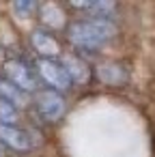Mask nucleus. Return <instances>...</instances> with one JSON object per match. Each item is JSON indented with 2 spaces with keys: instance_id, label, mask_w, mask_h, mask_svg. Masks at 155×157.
Wrapping results in <instances>:
<instances>
[{
  "instance_id": "1",
  "label": "nucleus",
  "mask_w": 155,
  "mask_h": 157,
  "mask_svg": "<svg viewBox=\"0 0 155 157\" xmlns=\"http://www.w3.org/2000/svg\"><path fill=\"white\" fill-rule=\"evenodd\" d=\"M116 35V24L106 17L82 20L69 26V41L84 52H95Z\"/></svg>"
},
{
  "instance_id": "9",
  "label": "nucleus",
  "mask_w": 155,
  "mask_h": 157,
  "mask_svg": "<svg viewBox=\"0 0 155 157\" xmlns=\"http://www.w3.org/2000/svg\"><path fill=\"white\" fill-rule=\"evenodd\" d=\"M0 99H5L7 103H11L13 108L15 105H26L28 103V97L24 90H20L17 86H13L9 80H0Z\"/></svg>"
},
{
  "instance_id": "12",
  "label": "nucleus",
  "mask_w": 155,
  "mask_h": 157,
  "mask_svg": "<svg viewBox=\"0 0 155 157\" xmlns=\"http://www.w3.org/2000/svg\"><path fill=\"white\" fill-rule=\"evenodd\" d=\"M15 121H17V110L5 99H0V125H13Z\"/></svg>"
},
{
  "instance_id": "5",
  "label": "nucleus",
  "mask_w": 155,
  "mask_h": 157,
  "mask_svg": "<svg viewBox=\"0 0 155 157\" xmlns=\"http://www.w3.org/2000/svg\"><path fill=\"white\" fill-rule=\"evenodd\" d=\"M30 43H33L35 52L41 54V56L48 58V60H54V58L60 54L58 41H56L50 33H45V30H35V33L30 35Z\"/></svg>"
},
{
  "instance_id": "14",
  "label": "nucleus",
  "mask_w": 155,
  "mask_h": 157,
  "mask_svg": "<svg viewBox=\"0 0 155 157\" xmlns=\"http://www.w3.org/2000/svg\"><path fill=\"white\" fill-rule=\"evenodd\" d=\"M5 56V52H2V45H0V58H2Z\"/></svg>"
},
{
  "instance_id": "7",
  "label": "nucleus",
  "mask_w": 155,
  "mask_h": 157,
  "mask_svg": "<svg viewBox=\"0 0 155 157\" xmlns=\"http://www.w3.org/2000/svg\"><path fill=\"white\" fill-rule=\"evenodd\" d=\"M60 65H63V69L67 71V75H69L71 82L84 84V82L88 80V67H86L84 60H80L78 56H65Z\"/></svg>"
},
{
  "instance_id": "2",
  "label": "nucleus",
  "mask_w": 155,
  "mask_h": 157,
  "mask_svg": "<svg viewBox=\"0 0 155 157\" xmlns=\"http://www.w3.org/2000/svg\"><path fill=\"white\" fill-rule=\"evenodd\" d=\"M5 75L13 86H17L24 93H30V90L37 88V78H35L33 69L17 58H11V60L5 63Z\"/></svg>"
},
{
  "instance_id": "8",
  "label": "nucleus",
  "mask_w": 155,
  "mask_h": 157,
  "mask_svg": "<svg viewBox=\"0 0 155 157\" xmlns=\"http://www.w3.org/2000/svg\"><path fill=\"white\" fill-rule=\"evenodd\" d=\"M97 75L106 84H121V82L127 80V71L118 63H103V65H99L97 67Z\"/></svg>"
},
{
  "instance_id": "3",
  "label": "nucleus",
  "mask_w": 155,
  "mask_h": 157,
  "mask_svg": "<svg viewBox=\"0 0 155 157\" xmlns=\"http://www.w3.org/2000/svg\"><path fill=\"white\" fill-rule=\"evenodd\" d=\"M37 71H39V75L52 86V90H67L69 86H71V80H69V75H67V71L63 69V65L60 63H56V60H48V58H39L37 60Z\"/></svg>"
},
{
  "instance_id": "4",
  "label": "nucleus",
  "mask_w": 155,
  "mask_h": 157,
  "mask_svg": "<svg viewBox=\"0 0 155 157\" xmlns=\"http://www.w3.org/2000/svg\"><path fill=\"white\" fill-rule=\"evenodd\" d=\"M37 110L45 121H58L65 114V99L56 90H41L37 95Z\"/></svg>"
},
{
  "instance_id": "11",
  "label": "nucleus",
  "mask_w": 155,
  "mask_h": 157,
  "mask_svg": "<svg viewBox=\"0 0 155 157\" xmlns=\"http://www.w3.org/2000/svg\"><path fill=\"white\" fill-rule=\"evenodd\" d=\"M73 7L82 11H91L95 13V17H106V20H110V13H114L116 9L114 2H76Z\"/></svg>"
},
{
  "instance_id": "13",
  "label": "nucleus",
  "mask_w": 155,
  "mask_h": 157,
  "mask_svg": "<svg viewBox=\"0 0 155 157\" xmlns=\"http://www.w3.org/2000/svg\"><path fill=\"white\" fill-rule=\"evenodd\" d=\"M35 9H37L35 2H13V11L20 13V15H26V13L35 11Z\"/></svg>"
},
{
  "instance_id": "10",
  "label": "nucleus",
  "mask_w": 155,
  "mask_h": 157,
  "mask_svg": "<svg viewBox=\"0 0 155 157\" xmlns=\"http://www.w3.org/2000/svg\"><path fill=\"white\" fill-rule=\"evenodd\" d=\"M39 13H41L43 24L50 26V28H60V26L65 24V13H63V9H60L58 5H54V2L41 5V7H39Z\"/></svg>"
},
{
  "instance_id": "6",
  "label": "nucleus",
  "mask_w": 155,
  "mask_h": 157,
  "mask_svg": "<svg viewBox=\"0 0 155 157\" xmlns=\"http://www.w3.org/2000/svg\"><path fill=\"white\" fill-rule=\"evenodd\" d=\"M0 142L7 144L13 151H28L30 148V138L26 131L17 129L15 125H0Z\"/></svg>"
}]
</instances>
